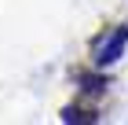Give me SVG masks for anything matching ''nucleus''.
Returning <instances> with one entry per match:
<instances>
[{
	"label": "nucleus",
	"instance_id": "1",
	"mask_svg": "<svg viewBox=\"0 0 128 125\" xmlns=\"http://www.w3.org/2000/svg\"><path fill=\"white\" fill-rule=\"evenodd\" d=\"M124 40H128V29H121L117 37H114V40L106 44V48H102V55H99V63H110V59H117V52H121V44H124Z\"/></svg>",
	"mask_w": 128,
	"mask_h": 125
}]
</instances>
